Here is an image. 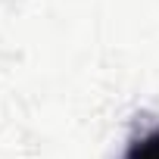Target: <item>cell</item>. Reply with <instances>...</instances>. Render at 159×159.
<instances>
[{
    "label": "cell",
    "instance_id": "6da1fadb",
    "mask_svg": "<svg viewBox=\"0 0 159 159\" xmlns=\"http://www.w3.org/2000/svg\"><path fill=\"white\" fill-rule=\"evenodd\" d=\"M125 159H159V131H150L140 140H134Z\"/></svg>",
    "mask_w": 159,
    "mask_h": 159
}]
</instances>
